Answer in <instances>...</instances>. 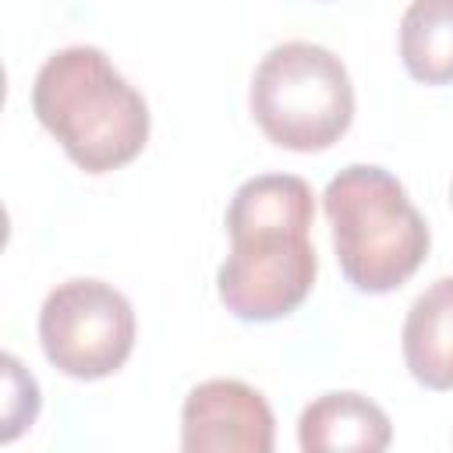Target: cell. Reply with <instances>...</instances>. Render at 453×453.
<instances>
[{
    "label": "cell",
    "instance_id": "6da1fadb",
    "mask_svg": "<svg viewBox=\"0 0 453 453\" xmlns=\"http://www.w3.org/2000/svg\"><path fill=\"white\" fill-rule=\"evenodd\" d=\"M315 195L304 177L255 173L226 205L230 255L216 273L223 308L241 322L294 315L319 276L311 244Z\"/></svg>",
    "mask_w": 453,
    "mask_h": 453
},
{
    "label": "cell",
    "instance_id": "7a4b0ae2",
    "mask_svg": "<svg viewBox=\"0 0 453 453\" xmlns=\"http://www.w3.org/2000/svg\"><path fill=\"white\" fill-rule=\"evenodd\" d=\"M32 113L67 159L92 177L138 159L152 124L145 96L99 46L50 53L32 81Z\"/></svg>",
    "mask_w": 453,
    "mask_h": 453
},
{
    "label": "cell",
    "instance_id": "3957f363",
    "mask_svg": "<svg viewBox=\"0 0 453 453\" xmlns=\"http://www.w3.org/2000/svg\"><path fill=\"white\" fill-rule=\"evenodd\" d=\"M333 251L347 283L361 294L403 287L428 258L432 234L407 188L375 163L343 166L322 191Z\"/></svg>",
    "mask_w": 453,
    "mask_h": 453
},
{
    "label": "cell",
    "instance_id": "277c9868",
    "mask_svg": "<svg viewBox=\"0 0 453 453\" xmlns=\"http://www.w3.org/2000/svg\"><path fill=\"white\" fill-rule=\"evenodd\" d=\"M248 106L273 145L322 152L336 145L354 120V85L333 50L287 39L258 60Z\"/></svg>",
    "mask_w": 453,
    "mask_h": 453
},
{
    "label": "cell",
    "instance_id": "5b68a950",
    "mask_svg": "<svg viewBox=\"0 0 453 453\" xmlns=\"http://www.w3.org/2000/svg\"><path fill=\"white\" fill-rule=\"evenodd\" d=\"M39 343L60 375L78 382L106 379L134 350V308L113 283L64 280L39 308Z\"/></svg>",
    "mask_w": 453,
    "mask_h": 453
},
{
    "label": "cell",
    "instance_id": "8992f818",
    "mask_svg": "<svg viewBox=\"0 0 453 453\" xmlns=\"http://www.w3.org/2000/svg\"><path fill=\"white\" fill-rule=\"evenodd\" d=\"M276 418L269 400L241 379H205L180 403L184 453H269Z\"/></svg>",
    "mask_w": 453,
    "mask_h": 453
},
{
    "label": "cell",
    "instance_id": "52a82bcc",
    "mask_svg": "<svg viewBox=\"0 0 453 453\" xmlns=\"http://www.w3.org/2000/svg\"><path fill=\"white\" fill-rule=\"evenodd\" d=\"M389 442V414L354 389L322 393L297 418V446L304 453H379Z\"/></svg>",
    "mask_w": 453,
    "mask_h": 453
},
{
    "label": "cell",
    "instance_id": "ba28073f",
    "mask_svg": "<svg viewBox=\"0 0 453 453\" xmlns=\"http://www.w3.org/2000/svg\"><path fill=\"white\" fill-rule=\"evenodd\" d=\"M400 347L418 386L435 393L453 389V276H439L414 297L403 319Z\"/></svg>",
    "mask_w": 453,
    "mask_h": 453
},
{
    "label": "cell",
    "instance_id": "9c48e42d",
    "mask_svg": "<svg viewBox=\"0 0 453 453\" xmlns=\"http://www.w3.org/2000/svg\"><path fill=\"white\" fill-rule=\"evenodd\" d=\"M400 60L421 85H453V0H411L400 18Z\"/></svg>",
    "mask_w": 453,
    "mask_h": 453
},
{
    "label": "cell",
    "instance_id": "30bf717a",
    "mask_svg": "<svg viewBox=\"0 0 453 453\" xmlns=\"http://www.w3.org/2000/svg\"><path fill=\"white\" fill-rule=\"evenodd\" d=\"M4 442H14L21 428H32L39 414V386L14 354H4Z\"/></svg>",
    "mask_w": 453,
    "mask_h": 453
},
{
    "label": "cell",
    "instance_id": "8fae6325",
    "mask_svg": "<svg viewBox=\"0 0 453 453\" xmlns=\"http://www.w3.org/2000/svg\"><path fill=\"white\" fill-rule=\"evenodd\" d=\"M449 205H453V180H449Z\"/></svg>",
    "mask_w": 453,
    "mask_h": 453
}]
</instances>
